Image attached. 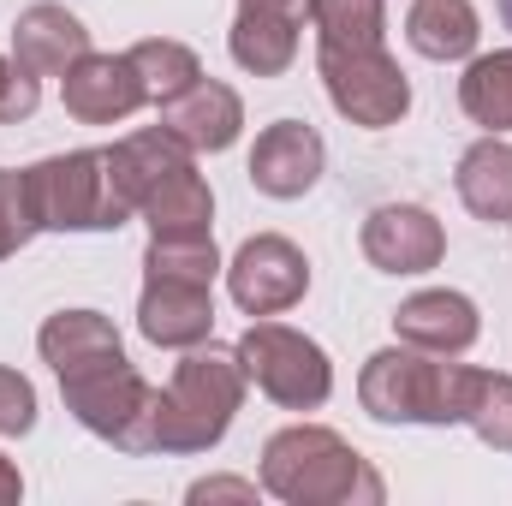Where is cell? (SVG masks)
<instances>
[{"label": "cell", "instance_id": "1", "mask_svg": "<svg viewBox=\"0 0 512 506\" xmlns=\"http://www.w3.org/2000/svg\"><path fill=\"white\" fill-rule=\"evenodd\" d=\"M30 203L42 227H120L131 197L120 191L108 155H72L30 173Z\"/></svg>", "mask_w": 512, "mask_h": 506}, {"label": "cell", "instance_id": "2", "mask_svg": "<svg viewBox=\"0 0 512 506\" xmlns=\"http://www.w3.org/2000/svg\"><path fill=\"white\" fill-rule=\"evenodd\" d=\"M322 72H328V90H334V108L352 114L358 126H393L411 102L405 78L387 66L382 48H334L322 42Z\"/></svg>", "mask_w": 512, "mask_h": 506}, {"label": "cell", "instance_id": "3", "mask_svg": "<svg viewBox=\"0 0 512 506\" xmlns=\"http://www.w3.org/2000/svg\"><path fill=\"white\" fill-rule=\"evenodd\" d=\"M245 358H251L256 381H262L274 399H286V405H316V399L328 393V364H322V352H316L310 340L286 334V328H256V334H245Z\"/></svg>", "mask_w": 512, "mask_h": 506}, {"label": "cell", "instance_id": "4", "mask_svg": "<svg viewBox=\"0 0 512 506\" xmlns=\"http://www.w3.org/2000/svg\"><path fill=\"white\" fill-rule=\"evenodd\" d=\"M304 280H310V268H304V256L292 251L286 239H256L233 262V298L245 310H256V316L286 310L304 292Z\"/></svg>", "mask_w": 512, "mask_h": 506}, {"label": "cell", "instance_id": "5", "mask_svg": "<svg viewBox=\"0 0 512 506\" xmlns=\"http://www.w3.org/2000/svg\"><path fill=\"white\" fill-rule=\"evenodd\" d=\"M316 173H322V137L310 126L280 120L274 131H262V143H256V155H251L256 191H268V197H298V191L316 185Z\"/></svg>", "mask_w": 512, "mask_h": 506}, {"label": "cell", "instance_id": "6", "mask_svg": "<svg viewBox=\"0 0 512 506\" xmlns=\"http://www.w3.org/2000/svg\"><path fill=\"white\" fill-rule=\"evenodd\" d=\"M310 12V0H245L239 30H233V54L251 72H280L292 60V24Z\"/></svg>", "mask_w": 512, "mask_h": 506}, {"label": "cell", "instance_id": "7", "mask_svg": "<svg viewBox=\"0 0 512 506\" xmlns=\"http://www.w3.org/2000/svg\"><path fill=\"white\" fill-rule=\"evenodd\" d=\"M364 251L370 262H382L387 274H417L441 256V233L423 209H376L364 227Z\"/></svg>", "mask_w": 512, "mask_h": 506}, {"label": "cell", "instance_id": "8", "mask_svg": "<svg viewBox=\"0 0 512 506\" xmlns=\"http://www.w3.org/2000/svg\"><path fill=\"white\" fill-rule=\"evenodd\" d=\"M149 90H143V78H137V66L131 60H78V72L66 78V108L78 114V120H120L131 114L137 102H143Z\"/></svg>", "mask_w": 512, "mask_h": 506}, {"label": "cell", "instance_id": "9", "mask_svg": "<svg viewBox=\"0 0 512 506\" xmlns=\"http://www.w3.org/2000/svg\"><path fill=\"white\" fill-rule=\"evenodd\" d=\"M393 322H399L405 340L435 346V352H459V346L477 340V310H471V298H459V292H423V298H411Z\"/></svg>", "mask_w": 512, "mask_h": 506}, {"label": "cell", "instance_id": "10", "mask_svg": "<svg viewBox=\"0 0 512 506\" xmlns=\"http://www.w3.org/2000/svg\"><path fill=\"white\" fill-rule=\"evenodd\" d=\"M209 328V286L203 280H155L143 298V334L149 340H197Z\"/></svg>", "mask_w": 512, "mask_h": 506}, {"label": "cell", "instance_id": "11", "mask_svg": "<svg viewBox=\"0 0 512 506\" xmlns=\"http://www.w3.org/2000/svg\"><path fill=\"white\" fill-rule=\"evenodd\" d=\"M167 131L197 149H227L239 137V96L221 84H191V96L167 108Z\"/></svg>", "mask_w": 512, "mask_h": 506}, {"label": "cell", "instance_id": "12", "mask_svg": "<svg viewBox=\"0 0 512 506\" xmlns=\"http://www.w3.org/2000/svg\"><path fill=\"white\" fill-rule=\"evenodd\" d=\"M66 60H84V24L60 6H30L18 24V66L24 72H60Z\"/></svg>", "mask_w": 512, "mask_h": 506}, {"label": "cell", "instance_id": "13", "mask_svg": "<svg viewBox=\"0 0 512 506\" xmlns=\"http://www.w3.org/2000/svg\"><path fill=\"white\" fill-rule=\"evenodd\" d=\"M411 48L429 60H459L477 42V12L465 0H417L411 6Z\"/></svg>", "mask_w": 512, "mask_h": 506}, {"label": "cell", "instance_id": "14", "mask_svg": "<svg viewBox=\"0 0 512 506\" xmlns=\"http://www.w3.org/2000/svg\"><path fill=\"white\" fill-rule=\"evenodd\" d=\"M459 197L483 221H507L512 215V149L507 143H477L459 161Z\"/></svg>", "mask_w": 512, "mask_h": 506}, {"label": "cell", "instance_id": "15", "mask_svg": "<svg viewBox=\"0 0 512 506\" xmlns=\"http://www.w3.org/2000/svg\"><path fill=\"white\" fill-rule=\"evenodd\" d=\"M465 114L483 126H512V54H489L465 72Z\"/></svg>", "mask_w": 512, "mask_h": 506}, {"label": "cell", "instance_id": "16", "mask_svg": "<svg viewBox=\"0 0 512 506\" xmlns=\"http://www.w3.org/2000/svg\"><path fill=\"white\" fill-rule=\"evenodd\" d=\"M131 66H137V78H143L149 96H179V90H191V78H197V60H191L179 42H143V48L131 54Z\"/></svg>", "mask_w": 512, "mask_h": 506}, {"label": "cell", "instance_id": "17", "mask_svg": "<svg viewBox=\"0 0 512 506\" xmlns=\"http://www.w3.org/2000/svg\"><path fill=\"white\" fill-rule=\"evenodd\" d=\"M36 227V203H30V173H0V256L24 245V233Z\"/></svg>", "mask_w": 512, "mask_h": 506}, {"label": "cell", "instance_id": "18", "mask_svg": "<svg viewBox=\"0 0 512 506\" xmlns=\"http://www.w3.org/2000/svg\"><path fill=\"white\" fill-rule=\"evenodd\" d=\"M30 411H36L30 387H24L18 376H6V370H0V429H30Z\"/></svg>", "mask_w": 512, "mask_h": 506}, {"label": "cell", "instance_id": "19", "mask_svg": "<svg viewBox=\"0 0 512 506\" xmlns=\"http://www.w3.org/2000/svg\"><path fill=\"white\" fill-rule=\"evenodd\" d=\"M30 108H36L30 72H6V66H0V114H30Z\"/></svg>", "mask_w": 512, "mask_h": 506}, {"label": "cell", "instance_id": "20", "mask_svg": "<svg viewBox=\"0 0 512 506\" xmlns=\"http://www.w3.org/2000/svg\"><path fill=\"white\" fill-rule=\"evenodd\" d=\"M495 6H501V18H507V30H512V0H495Z\"/></svg>", "mask_w": 512, "mask_h": 506}]
</instances>
